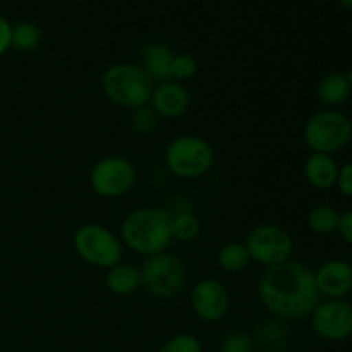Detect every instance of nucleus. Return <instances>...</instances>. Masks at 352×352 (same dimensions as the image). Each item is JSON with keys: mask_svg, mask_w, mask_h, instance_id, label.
Here are the masks:
<instances>
[{"mask_svg": "<svg viewBox=\"0 0 352 352\" xmlns=\"http://www.w3.org/2000/svg\"><path fill=\"white\" fill-rule=\"evenodd\" d=\"M258 294L272 313L284 318L311 315L322 298L316 287L315 272L291 260L265 272L258 285Z\"/></svg>", "mask_w": 352, "mask_h": 352, "instance_id": "f257e3e1", "label": "nucleus"}, {"mask_svg": "<svg viewBox=\"0 0 352 352\" xmlns=\"http://www.w3.org/2000/svg\"><path fill=\"white\" fill-rule=\"evenodd\" d=\"M172 239V215L162 208H140L122 222V241L140 254L164 253Z\"/></svg>", "mask_w": 352, "mask_h": 352, "instance_id": "f03ea898", "label": "nucleus"}, {"mask_svg": "<svg viewBox=\"0 0 352 352\" xmlns=\"http://www.w3.org/2000/svg\"><path fill=\"white\" fill-rule=\"evenodd\" d=\"M107 98L126 109H140L151 100V82L146 72L134 64L110 65L102 76Z\"/></svg>", "mask_w": 352, "mask_h": 352, "instance_id": "7ed1b4c3", "label": "nucleus"}, {"mask_svg": "<svg viewBox=\"0 0 352 352\" xmlns=\"http://www.w3.org/2000/svg\"><path fill=\"white\" fill-rule=\"evenodd\" d=\"M352 140V120L339 110H322L308 119L305 141L313 153L333 155Z\"/></svg>", "mask_w": 352, "mask_h": 352, "instance_id": "20e7f679", "label": "nucleus"}, {"mask_svg": "<svg viewBox=\"0 0 352 352\" xmlns=\"http://www.w3.org/2000/svg\"><path fill=\"white\" fill-rule=\"evenodd\" d=\"M215 153L203 138L181 136L172 141L165 153L168 170L181 179H198L212 168Z\"/></svg>", "mask_w": 352, "mask_h": 352, "instance_id": "39448f33", "label": "nucleus"}, {"mask_svg": "<svg viewBox=\"0 0 352 352\" xmlns=\"http://www.w3.org/2000/svg\"><path fill=\"white\" fill-rule=\"evenodd\" d=\"M140 272L141 285L158 299L175 298L186 285V267L175 254H153Z\"/></svg>", "mask_w": 352, "mask_h": 352, "instance_id": "423d86ee", "label": "nucleus"}, {"mask_svg": "<svg viewBox=\"0 0 352 352\" xmlns=\"http://www.w3.org/2000/svg\"><path fill=\"white\" fill-rule=\"evenodd\" d=\"M72 243L76 253L93 267L110 268L119 263L122 256V244L119 237L98 223H86L79 227Z\"/></svg>", "mask_w": 352, "mask_h": 352, "instance_id": "0eeeda50", "label": "nucleus"}, {"mask_svg": "<svg viewBox=\"0 0 352 352\" xmlns=\"http://www.w3.org/2000/svg\"><path fill=\"white\" fill-rule=\"evenodd\" d=\"M250 258L256 263L272 268L291 260L294 243L287 230L277 226H258L246 239Z\"/></svg>", "mask_w": 352, "mask_h": 352, "instance_id": "6e6552de", "label": "nucleus"}, {"mask_svg": "<svg viewBox=\"0 0 352 352\" xmlns=\"http://www.w3.org/2000/svg\"><path fill=\"white\" fill-rule=\"evenodd\" d=\"M93 191L103 198L127 195L136 182V168L124 157L102 158L89 175Z\"/></svg>", "mask_w": 352, "mask_h": 352, "instance_id": "1a4fd4ad", "label": "nucleus"}, {"mask_svg": "<svg viewBox=\"0 0 352 352\" xmlns=\"http://www.w3.org/2000/svg\"><path fill=\"white\" fill-rule=\"evenodd\" d=\"M311 329L322 339L340 342L352 337V305L342 299L320 302L311 313Z\"/></svg>", "mask_w": 352, "mask_h": 352, "instance_id": "9d476101", "label": "nucleus"}, {"mask_svg": "<svg viewBox=\"0 0 352 352\" xmlns=\"http://www.w3.org/2000/svg\"><path fill=\"white\" fill-rule=\"evenodd\" d=\"M191 305L196 315L205 322H219L227 315L230 296L226 285L215 278L199 280L191 291Z\"/></svg>", "mask_w": 352, "mask_h": 352, "instance_id": "9b49d317", "label": "nucleus"}, {"mask_svg": "<svg viewBox=\"0 0 352 352\" xmlns=\"http://www.w3.org/2000/svg\"><path fill=\"white\" fill-rule=\"evenodd\" d=\"M315 280L320 294L330 299H342L352 291V265L339 258L325 261L315 272Z\"/></svg>", "mask_w": 352, "mask_h": 352, "instance_id": "f8f14e48", "label": "nucleus"}, {"mask_svg": "<svg viewBox=\"0 0 352 352\" xmlns=\"http://www.w3.org/2000/svg\"><path fill=\"white\" fill-rule=\"evenodd\" d=\"M151 103L157 116L174 119V117L182 116L189 109V91L175 81L162 82L153 93H151Z\"/></svg>", "mask_w": 352, "mask_h": 352, "instance_id": "ddd939ff", "label": "nucleus"}, {"mask_svg": "<svg viewBox=\"0 0 352 352\" xmlns=\"http://www.w3.org/2000/svg\"><path fill=\"white\" fill-rule=\"evenodd\" d=\"M175 54L162 41H150L144 45L141 62H143V71L150 79L167 82L172 81V62Z\"/></svg>", "mask_w": 352, "mask_h": 352, "instance_id": "4468645a", "label": "nucleus"}, {"mask_svg": "<svg viewBox=\"0 0 352 352\" xmlns=\"http://www.w3.org/2000/svg\"><path fill=\"white\" fill-rule=\"evenodd\" d=\"M339 175V164L332 155L311 153L306 158L305 177L315 189L325 191L336 186Z\"/></svg>", "mask_w": 352, "mask_h": 352, "instance_id": "2eb2a0df", "label": "nucleus"}, {"mask_svg": "<svg viewBox=\"0 0 352 352\" xmlns=\"http://www.w3.org/2000/svg\"><path fill=\"white\" fill-rule=\"evenodd\" d=\"M105 284L112 294L129 296L141 287V272L133 265L117 263L107 272Z\"/></svg>", "mask_w": 352, "mask_h": 352, "instance_id": "dca6fc26", "label": "nucleus"}, {"mask_svg": "<svg viewBox=\"0 0 352 352\" xmlns=\"http://www.w3.org/2000/svg\"><path fill=\"white\" fill-rule=\"evenodd\" d=\"M352 93L351 82L347 79V74L342 72H332L325 76L318 85V100L327 107H339L349 100Z\"/></svg>", "mask_w": 352, "mask_h": 352, "instance_id": "f3484780", "label": "nucleus"}, {"mask_svg": "<svg viewBox=\"0 0 352 352\" xmlns=\"http://www.w3.org/2000/svg\"><path fill=\"white\" fill-rule=\"evenodd\" d=\"M308 227L318 236H330L339 229L340 213L330 205H318L309 210Z\"/></svg>", "mask_w": 352, "mask_h": 352, "instance_id": "a211bd4d", "label": "nucleus"}, {"mask_svg": "<svg viewBox=\"0 0 352 352\" xmlns=\"http://www.w3.org/2000/svg\"><path fill=\"white\" fill-rule=\"evenodd\" d=\"M217 261H219L222 270L229 272V274H239L241 270H244L250 265L251 258L246 250V244L234 241V243H227L226 246H222Z\"/></svg>", "mask_w": 352, "mask_h": 352, "instance_id": "6ab92c4d", "label": "nucleus"}, {"mask_svg": "<svg viewBox=\"0 0 352 352\" xmlns=\"http://www.w3.org/2000/svg\"><path fill=\"white\" fill-rule=\"evenodd\" d=\"M41 41V31L33 23H19L12 26V47L19 52H33Z\"/></svg>", "mask_w": 352, "mask_h": 352, "instance_id": "aec40b11", "label": "nucleus"}, {"mask_svg": "<svg viewBox=\"0 0 352 352\" xmlns=\"http://www.w3.org/2000/svg\"><path fill=\"white\" fill-rule=\"evenodd\" d=\"M201 232V222L195 213H179V215L172 217V237L182 243H189L195 241Z\"/></svg>", "mask_w": 352, "mask_h": 352, "instance_id": "412c9836", "label": "nucleus"}, {"mask_svg": "<svg viewBox=\"0 0 352 352\" xmlns=\"http://www.w3.org/2000/svg\"><path fill=\"white\" fill-rule=\"evenodd\" d=\"M158 352H203V346L198 337L191 333H179L168 339Z\"/></svg>", "mask_w": 352, "mask_h": 352, "instance_id": "4be33fe9", "label": "nucleus"}, {"mask_svg": "<svg viewBox=\"0 0 352 352\" xmlns=\"http://www.w3.org/2000/svg\"><path fill=\"white\" fill-rule=\"evenodd\" d=\"M196 72H198V62H196V58L192 57V55H175L174 62H172V79L188 81V79L195 78Z\"/></svg>", "mask_w": 352, "mask_h": 352, "instance_id": "5701e85b", "label": "nucleus"}, {"mask_svg": "<svg viewBox=\"0 0 352 352\" xmlns=\"http://www.w3.org/2000/svg\"><path fill=\"white\" fill-rule=\"evenodd\" d=\"M219 352H254L253 340L244 332L227 333L220 342Z\"/></svg>", "mask_w": 352, "mask_h": 352, "instance_id": "b1692460", "label": "nucleus"}, {"mask_svg": "<svg viewBox=\"0 0 352 352\" xmlns=\"http://www.w3.org/2000/svg\"><path fill=\"white\" fill-rule=\"evenodd\" d=\"M158 126V119H157V112L150 107H140V109H134L133 113V127L138 131V133H144L150 134L157 129Z\"/></svg>", "mask_w": 352, "mask_h": 352, "instance_id": "393cba45", "label": "nucleus"}, {"mask_svg": "<svg viewBox=\"0 0 352 352\" xmlns=\"http://www.w3.org/2000/svg\"><path fill=\"white\" fill-rule=\"evenodd\" d=\"M336 186L339 188L340 195L352 198V164H344L342 167H339Z\"/></svg>", "mask_w": 352, "mask_h": 352, "instance_id": "a878e982", "label": "nucleus"}, {"mask_svg": "<svg viewBox=\"0 0 352 352\" xmlns=\"http://www.w3.org/2000/svg\"><path fill=\"white\" fill-rule=\"evenodd\" d=\"M12 47V26L6 17L0 16V55Z\"/></svg>", "mask_w": 352, "mask_h": 352, "instance_id": "bb28decb", "label": "nucleus"}, {"mask_svg": "<svg viewBox=\"0 0 352 352\" xmlns=\"http://www.w3.org/2000/svg\"><path fill=\"white\" fill-rule=\"evenodd\" d=\"M337 232L340 234V237H342L349 246H352V210H347V212H344L342 215H340Z\"/></svg>", "mask_w": 352, "mask_h": 352, "instance_id": "cd10ccee", "label": "nucleus"}, {"mask_svg": "<svg viewBox=\"0 0 352 352\" xmlns=\"http://www.w3.org/2000/svg\"><path fill=\"white\" fill-rule=\"evenodd\" d=\"M337 2H339L342 7H346V9L352 10V0H337Z\"/></svg>", "mask_w": 352, "mask_h": 352, "instance_id": "c85d7f7f", "label": "nucleus"}, {"mask_svg": "<svg viewBox=\"0 0 352 352\" xmlns=\"http://www.w3.org/2000/svg\"><path fill=\"white\" fill-rule=\"evenodd\" d=\"M347 79H349V82H351V88H352V67H351V71L347 72Z\"/></svg>", "mask_w": 352, "mask_h": 352, "instance_id": "c756f323", "label": "nucleus"}]
</instances>
